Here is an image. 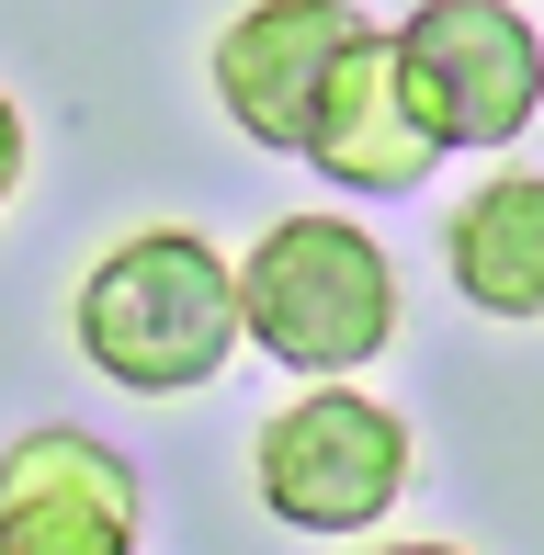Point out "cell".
Instances as JSON below:
<instances>
[{
    "label": "cell",
    "instance_id": "obj_9",
    "mask_svg": "<svg viewBox=\"0 0 544 555\" xmlns=\"http://www.w3.org/2000/svg\"><path fill=\"white\" fill-rule=\"evenodd\" d=\"M23 193V114H12V91H0V205Z\"/></svg>",
    "mask_w": 544,
    "mask_h": 555
},
{
    "label": "cell",
    "instance_id": "obj_3",
    "mask_svg": "<svg viewBox=\"0 0 544 555\" xmlns=\"http://www.w3.org/2000/svg\"><path fill=\"white\" fill-rule=\"evenodd\" d=\"M261 511L295 521V533H375L409 499V420L386 397L318 374L295 409L261 420Z\"/></svg>",
    "mask_w": 544,
    "mask_h": 555
},
{
    "label": "cell",
    "instance_id": "obj_10",
    "mask_svg": "<svg viewBox=\"0 0 544 555\" xmlns=\"http://www.w3.org/2000/svg\"><path fill=\"white\" fill-rule=\"evenodd\" d=\"M375 555H465V544H375Z\"/></svg>",
    "mask_w": 544,
    "mask_h": 555
},
{
    "label": "cell",
    "instance_id": "obj_6",
    "mask_svg": "<svg viewBox=\"0 0 544 555\" xmlns=\"http://www.w3.org/2000/svg\"><path fill=\"white\" fill-rule=\"evenodd\" d=\"M0 555H137V465L103 431H23L0 453Z\"/></svg>",
    "mask_w": 544,
    "mask_h": 555
},
{
    "label": "cell",
    "instance_id": "obj_4",
    "mask_svg": "<svg viewBox=\"0 0 544 555\" xmlns=\"http://www.w3.org/2000/svg\"><path fill=\"white\" fill-rule=\"evenodd\" d=\"M386 46L431 147H510L544 114V35L522 23V0H419Z\"/></svg>",
    "mask_w": 544,
    "mask_h": 555
},
{
    "label": "cell",
    "instance_id": "obj_7",
    "mask_svg": "<svg viewBox=\"0 0 544 555\" xmlns=\"http://www.w3.org/2000/svg\"><path fill=\"white\" fill-rule=\"evenodd\" d=\"M295 159L318 170V182H340V193H409V182H431V125L409 114V80H398V46L363 23L352 46H340V68H329V91H318V114H307V147Z\"/></svg>",
    "mask_w": 544,
    "mask_h": 555
},
{
    "label": "cell",
    "instance_id": "obj_5",
    "mask_svg": "<svg viewBox=\"0 0 544 555\" xmlns=\"http://www.w3.org/2000/svg\"><path fill=\"white\" fill-rule=\"evenodd\" d=\"M363 35V12L352 0H250V12L216 35V103H228V125L250 147H307V114H318V91H329V68H340V46Z\"/></svg>",
    "mask_w": 544,
    "mask_h": 555
},
{
    "label": "cell",
    "instance_id": "obj_2",
    "mask_svg": "<svg viewBox=\"0 0 544 555\" xmlns=\"http://www.w3.org/2000/svg\"><path fill=\"white\" fill-rule=\"evenodd\" d=\"M238 340L295 374H352L398 340V272L352 216H272L238 261Z\"/></svg>",
    "mask_w": 544,
    "mask_h": 555
},
{
    "label": "cell",
    "instance_id": "obj_8",
    "mask_svg": "<svg viewBox=\"0 0 544 555\" xmlns=\"http://www.w3.org/2000/svg\"><path fill=\"white\" fill-rule=\"evenodd\" d=\"M442 261H454V295L477 318H544V170L477 182L442 227Z\"/></svg>",
    "mask_w": 544,
    "mask_h": 555
},
{
    "label": "cell",
    "instance_id": "obj_1",
    "mask_svg": "<svg viewBox=\"0 0 544 555\" xmlns=\"http://www.w3.org/2000/svg\"><path fill=\"white\" fill-rule=\"evenodd\" d=\"M68 330H80V363L126 397L216 386L238 351V261H216L193 227H137L91 261Z\"/></svg>",
    "mask_w": 544,
    "mask_h": 555
}]
</instances>
